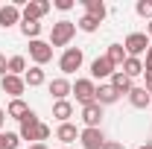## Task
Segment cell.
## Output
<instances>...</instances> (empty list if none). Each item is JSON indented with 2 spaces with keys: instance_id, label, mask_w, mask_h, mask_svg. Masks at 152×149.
I'll return each mask as SVG.
<instances>
[{
  "instance_id": "obj_8",
  "label": "cell",
  "mask_w": 152,
  "mask_h": 149,
  "mask_svg": "<svg viewBox=\"0 0 152 149\" xmlns=\"http://www.w3.org/2000/svg\"><path fill=\"white\" fill-rule=\"evenodd\" d=\"M79 140H82V149H102L105 134H102V129H82Z\"/></svg>"
},
{
  "instance_id": "obj_4",
  "label": "cell",
  "mask_w": 152,
  "mask_h": 149,
  "mask_svg": "<svg viewBox=\"0 0 152 149\" xmlns=\"http://www.w3.org/2000/svg\"><path fill=\"white\" fill-rule=\"evenodd\" d=\"M82 61H85L82 50H79V47H67V50L61 53V58H58V67H61V73H76V70L82 67Z\"/></svg>"
},
{
  "instance_id": "obj_22",
  "label": "cell",
  "mask_w": 152,
  "mask_h": 149,
  "mask_svg": "<svg viewBox=\"0 0 152 149\" xmlns=\"http://www.w3.org/2000/svg\"><path fill=\"white\" fill-rule=\"evenodd\" d=\"M123 73L129 76V79H134V76H140L143 73V61H140V58H126V61H123Z\"/></svg>"
},
{
  "instance_id": "obj_12",
  "label": "cell",
  "mask_w": 152,
  "mask_h": 149,
  "mask_svg": "<svg viewBox=\"0 0 152 149\" xmlns=\"http://www.w3.org/2000/svg\"><path fill=\"white\" fill-rule=\"evenodd\" d=\"M111 73H114V64L105 56H99V58L91 61V76H94V79H105V76H111Z\"/></svg>"
},
{
  "instance_id": "obj_20",
  "label": "cell",
  "mask_w": 152,
  "mask_h": 149,
  "mask_svg": "<svg viewBox=\"0 0 152 149\" xmlns=\"http://www.w3.org/2000/svg\"><path fill=\"white\" fill-rule=\"evenodd\" d=\"M56 137L61 140V143H70V140H76V137H79V131H76L73 123H61V126L56 129Z\"/></svg>"
},
{
  "instance_id": "obj_21",
  "label": "cell",
  "mask_w": 152,
  "mask_h": 149,
  "mask_svg": "<svg viewBox=\"0 0 152 149\" xmlns=\"http://www.w3.org/2000/svg\"><path fill=\"white\" fill-rule=\"evenodd\" d=\"M6 114H9V117H15V120H23V117L29 114V105H26L23 99H12V102H9V108H6Z\"/></svg>"
},
{
  "instance_id": "obj_23",
  "label": "cell",
  "mask_w": 152,
  "mask_h": 149,
  "mask_svg": "<svg viewBox=\"0 0 152 149\" xmlns=\"http://www.w3.org/2000/svg\"><path fill=\"white\" fill-rule=\"evenodd\" d=\"M23 82H26V85H29V88H38V85H44V70H41V67H29V70H26V73H23Z\"/></svg>"
},
{
  "instance_id": "obj_33",
  "label": "cell",
  "mask_w": 152,
  "mask_h": 149,
  "mask_svg": "<svg viewBox=\"0 0 152 149\" xmlns=\"http://www.w3.org/2000/svg\"><path fill=\"white\" fill-rule=\"evenodd\" d=\"M143 88H146V91L152 93V70H149V73H146V85H143Z\"/></svg>"
},
{
  "instance_id": "obj_14",
  "label": "cell",
  "mask_w": 152,
  "mask_h": 149,
  "mask_svg": "<svg viewBox=\"0 0 152 149\" xmlns=\"http://www.w3.org/2000/svg\"><path fill=\"white\" fill-rule=\"evenodd\" d=\"M50 93L56 96V102L58 99H67V96L73 93V85H70L67 79H53V82H50Z\"/></svg>"
},
{
  "instance_id": "obj_16",
  "label": "cell",
  "mask_w": 152,
  "mask_h": 149,
  "mask_svg": "<svg viewBox=\"0 0 152 149\" xmlns=\"http://www.w3.org/2000/svg\"><path fill=\"white\" fill-rule=\"evenodd\" d=\"M117 99H120V93L114 91L111 85H99V88H96V105H111Z\"/></svg>"
},
{
  "instance_id": "obj_17",
  "label": "cell",
  "mask_w": 152,
  "mask_h": 149,
  "mask_svg": "<svg viewBox=\"0 0 152 149\" xmlns=\"http://www.w3.org/2000/svg\"><path fill=\"white\" fill-rule=\"evenodd\" d=\"M85 15L102 23V18H105V3L102 0H85Z\"/></svg>"
},
{
  "instance_id": "obj_6",
  "label": "cell",
  "mask_w": 152,
  "mask_h": 149,
  "mask_svg": "<svg viewBox=\"0 0 152 149\" xmlns=\"http://www.w3.org/2000/svg\"><path fill=\"white\" fill-rule=\"evenodd\" d=\"M29 58L35 61L38 67H41V64H47V61L53 58V47H50V41H41V38L29 41Z\"/></svg>"
},
{
  "instance_id": "obj_5",
  "label": "cell",
  "mask_w": 152,
  "mask_h": 149,
  "mask_svg": "<svg viewBox=\"0 0 152 149\" xmlns=\"http://www.w3.org/2000/svg\"><path fill=\"white\" fill-rule=\"evenodd\" d=\"M123 50H126V56H132V58H137L140 53H146V50H149V38H146V32H132V35L126 38Z\"/></svg>"
},
{
  "instance_id": "obj_18",
  "label": "cell",
  "mask_w": 152,
  "mask_h": 149,
  "mask_svg": "<svg viewBox=\"0 0 152 149\" xmlns=\"http://www.w3.org/2000/svg\"><path fill=\"white\" fill-rule=\"evenodd\" d=\"M105 58H108V61H111L114 67H123V61H126V50H123V44H111V47H108V53H105Z\"/></svg>"
},
{
  "instance_id": "obj_19",
  "label": "cell",
  "mask_w": 152,
  "mask_h": 149,
  "mask_svg": "<svg viewBox=\"0 0 152 149\" xmlns=\"http://www.w3.org/2000/svg\"><path fill=\"white\" fill-rule=\"evenodd\" d=\"M70 114H73V105H70L67 99H58L56 105H53V117L61 120V123H67V120H70Z\"/></svg>"
},
{
  "instance_id": "obj_30",
  "label": "cell",
  "mask_w": 152,
  "mask_h": 149,
  "mask_svg": "<svg viewBox=\"0 0 152 149\" xmlns=\"http://www.w3.org/2000/svg\"><path fill=\"white\" fill-rule=\"evenodd\" d=\"M152 70V44H149V50H146V64H143V73H149Z\"/></svg>"
},
{
  "instance_id": "obj_28",
  "label": "cell",
  "mask_w": 152,
  "mask_h": 149,
  "mask_svg": "<svg viewBox=\"0 0 152 149\" xmlns=\"http://www.w3.org/2000/svg\"><path fill=\"white\" fill-rule=\"evenodd\" d=\"M134 12H137L140 18H149V20H152V0H137Z\"/></svg>"
},
{
  "instance_id": "obj_35",
  "label": "cell",
  "mask_w": 152,
  "mask_h": 149,
  "mask_svg": "<svg viewBox=\"0 0 152 149\" xmlns=\"http://www.w3.org/2000/svg\"><path fill=\"white\" fill-rule=\"evenodd\" d=\"M26 149H47L44 143H32V146H26Z\"/></svg>"
},
{
  "instance_id": "obj_2",
  "label": "cell",
  "mask_w": 152,
  "mask_h": 149,
  "mask_svg": "<svg viewBox=\"0 0 152 149\" xmlns=\"http://www.w3.org/2000/svg\"><path fill=\"white\" fill-rule=\"evenodd\" d=\"M73 35H76V23L61 18L58 23H53V29H50V47H67Z\"/></svg>"
},
{
  "instance_id": "obj_32",
  "label": "cell",
  "mask_w": 152,
  "mask_h": 149,
  "mask_svg": "<svg viewBox=\"0 0 152 149\" xmlns=\"http://www.w3.org/2000/svg\"><path fill=\"white\" fill-rule=\"evenodd\" d=\"M102 149H123V143H117V140H105Z\"/></svg>"
},
{
  "instance_id": "obj_7",
  "label": "cell",
  "mask_w": 152,
  "mask_h": 149,
  "mask_svg": "<svg viewBox=\"0 0 152 149\" xmlns=\"http://www.w3.org/2000/svg\"><path fill=\"white\" fill-rule=\"evenodd\" d=\"M0 88H3V93H9L12 99H20V93H23V88H26V82H23V76L6 73L3 79H0Z\"/></svg>"
},
{
  "instance_id": "obj_15",
  "label": "cell",
  "mask_w": 152,
  "mask_h": 149,
  "mask_svg": "<svg viewBox=\"0 0 152 149\" xmlns=\"http://www.w3.org/2000/svg\"><path fill=\"white\" fill-rule=\"evenodd\" d=\"M129 102H132L134 108H146V105H152V93L146 91V88H132Z\"/></svg>"
},
{
  "instance_id": "obj_25",
  "label": "cell",
  "mask_w": 152,
  "mask_h": 149,
  "mask_svg": "<svg viewBox=\"0 0 152 149\" xmlns=\"http://www.w3.org/2000/svg\"><path fill=\"white\" fill-rule=\"evenodd\" d=\"M20 32L35 41V38L41 35V23H38V20H20Z\"/></svg>"
},
{
  "instance_id": "obj_9",
  "label": "cell",
  "mask_w": 152,
  "mask_h": 149,
  "mask_svg": "<svg viewBox=\"0 0 152 149\" xmlns=\"http://www.w3.org/2000/svg\"><path fill=\"white\" fill-rule=\"evenodd\" d=\"M47 12H50V3H47V0H29V3L23 6L20 18L23 20H38V18H44Z\"/></svg>"
},
{
  "instance_id": "obj_3",
  "label": "cell",
  "mask_w": 152,
  "mask_h": 149,
  "mask_svg": "<svg viewBox=\"0 0 152 149\" xmlns=\"http://www.w3.org/2000/svg\"><path fill=\"white\" fill-rule=\"evenodd\" d=\"M73 93H76V102H79L82 108L91 105V102H96V85L91 82V79H76Z\"/></svg>"
},
{
  "instance_id": "obj_24",
  "label": "cell",
  "mask_w": 152,
  "mask_h": 149,
  "mask_svg": "<svg viewBox=\"0 0 152 149\" xmlns=\"http://www.w3.org/2000/svg\"><path fill=\"white\" fill-rule=\"evenodd\" d=\"M18 131H0V149H18Z\"/></svg>"
},
{
  "instance_id": "obj_36",
  "label": "cell",
  "mask_w": 152,
  "mask_h": 149,
  "mask_svg": "<svg viewBox=\"0 0 152 149\" xmlns=\"http://www.w3.org/2000/svg\"><path fill=\"white\" fill-rule=\"evenodd\" d=\"M146 32H149V35H152V20H149V26H146Z\"/></svg>"
},
{
  "instance_id": "obj_26",
  "label": "cell",
  "mask_w": 152,
  "mask_h": 149,
  "mask_svg": "<svg viewBox=\"0 0 152 149\" xmlns=\"http://www.w3.org/2000/svg\"><path fill=\"white\" fill-rule=\"evenodd\" d=\"M9 73H12V76L26 73V58H23V56H12V58H9Z\"/></svg>"
},
{
  "instance_id": "obj_34",
  "label": "cell",
  "mask_w": 152,
  "mask_h": 149,
  "mask_svg": "<svg viewBox=\"0 0 152 149\" xmlns=\"http://www.w3.org/2000/svg\"><path fill=\"white\" fill-rule=\"evenodd\" d=\"M3 120H6V111L0 108V131H3Z\"/></svg>"
},
{
  "instance_id": "obj_38",
  "label": "cell",
  "mask_w": 152,
  "mask_h": 149,
  "mask_svg": "<svg viewBox=\"0 0 152 149\" xmlns=\"http://www.w3.org/2000/svg\"><path fill=\"white\" fill-rule=\"evenodd\" d=\"M64 149H67V146H64Z\"/></svg>"
},
{
  "instance_id": "obj_37",
  "label": "cell",
  "mask_w": 152,
  "mask_h": 149,
  "mask_svg": "<svg viewBox=\"0 0 152 149\" xmlns=\"http://www.w3.org/2000/svg\"><path fill=\"white\" fill-rule=\"evenodd\" d=\"M140 149H152V143H146V146H140Z\"/></svg>"
},
{
  "instance_id": "obj_31",
  "label": "cell",
  "mask_w": 152,
  "mask_h": 149,
  "mask_svg": "<svg viewBox=\"0 0 152 149\" xmlns=\"http://www.w3.org/2000/svg\"><path fill=\"white\" fill-rule=\"evenodd\" d=\"M9 73V61H6V56H0V76Z\"/></svg>"
},
{
  "instance_id": "obj_10",
  "label": "cell",
  "mask_w": 152,
  "mask_h": 149,
  "mask_svg": "<svg viewBox=\"0 0 152 149\" xmlns=\"http://www.w3.org/2000/svg\"><path fill=\"white\" fill-rule=\"evenodd\" d=\"M99 120H102V105H85L82 108V123H85V129H99Z\"/></svg>"
},
{
  "instance_id": "obj_13",
  "label": "cell",
  "mask_w": 152,
  "mask_h": 149,
  "mask_svg": "<svg viewBox=\"0 0 152 149\" xmlns=\"http://www.w3.org/2000/svg\"><path fill=\"white\" fill-rule=\"evenodd\" d=\"M108 85H111L117 93H132V88H134V85H132V79L123 73V70H114V73H111V82H108Z\"/></svg>"
},
{
  "instance_id": "obj_1",
  "label": "cell",
  "mask_w": 152,
  "mask_h": 149,
  "mask_svg": "<svg viewBox=\"0 0 152 149\" xmlns=\"http://www.w3.org/2000/svg\"><path fill=\"white\" fill-rule=\"evenodd\" d=\"M18 137H20V140H35V143H41V140H47V137H50V126H47V123H41V120H38V114L29 108V114L20 120Z\"/></svg>"
},
{
  "instance_id": "obj_29",
  "label": "cell",
  "mask_w": 152,
  "mask_h": 149,
  "mask_svg": "<svg viewBox=\"0 0 152 149\" xmlns=\"http://www.w3.org/2000/svg\"><path fill=\"white\" fill-rule=\"evenodd\" d=\"M53 6H56V9H61V12H67V9H73V0H56Z\"/></svg>"
},
{
  "instance_id": "obj_27",
  "label": "cell",
  "mask_w": 152,
  "mask_h": 149,
  "mask_svg": "<svg viewBox=\"0 0 152 149\" xmlns=\"http://www.w3.org/2000/svg\"><path fill=\"white\" fill-rule=\"evenodd\" d=\"M82 32H96V26H99V20H94V18H88V15H82L79 18V23H76Z\"/></svg>"
},
{
  "instance_id": "obj_11",
  "label": "cell",
  "mask_w": 152,
  "mask_h": 149,
  "mask_svg": "<svg viewBox=\"0 0 152 149\" xmlns=\"http://www.w3.org/2000/svg\"><path fill=\"white\" fill-rule=\"evenodd\" d=\"M20 20V9L15 3H9V6H0V26L3 29H9V26H15Z\"/></svg>"
}]
</instances>
